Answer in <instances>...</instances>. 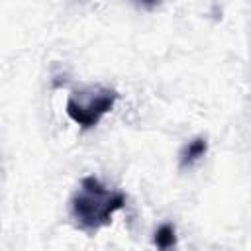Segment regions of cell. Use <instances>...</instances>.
<instances>
[{
	"label": "cell",
	"mask_w": 251,
	"mask_h": 251,
	"mask_svg": "<svg viewBox=\"0 0 251 251\" xmlns=\"http://www.w3.org/2000/svg\"><path fill=\"white\" fill-rule=\"evenodd\" d=\"M126 206V194L110 190L96 176H84L71 200V212L76 224L86 231L110 226L114 214Z\"/></svg>",
	"instance_id": "obj_1"
},
{
	"label": "cell",
	"mask_w": 251,
	"mask_h": 251,
	"mask_svg": "<svg viewBox=\"0 0 251 251\" xmlns=\"http://www.w3.org/2000/svg\"><path fill=\"white\" fill-rule=\"evenodd\" d=\"M118 100V92L106 86H90L75 90L67 98V116L82 129L94 127Z\"/></svg>",
	"instance_id": "obj_2"
},
{
	"label": "cell",
	"mask_w": 251,
	"mask_h": 251,
	"mask_svg": "<svg viewBox=\"0 0 251 251\" xmlns=\"http://www.w3.org/2000/svg\"><path fill=\"white\" fill-rule=\"evenodd\" d=\"M206 151H208V141L204 137H194L180 151V167H190L192 163L202 159L206 155Z\"/></svg>",
	"instance_id": "obj_3"
},
{
	"label": "cell",
	"mask_w": 251,
	"mask_h": 251,
	"mask_svg": "<svg viewBox=\"0 0 251 251\" xmlns=\"http://www.w3.org/2000/svg\"><path fill=\"white\" fill-rule=\"evenodd\" d=\"M153 243L159 251H169L176 245V231L171 224H161L153 235Z\"/></svg>",
	"instance_id": "obj_4"
}]
</instances>
